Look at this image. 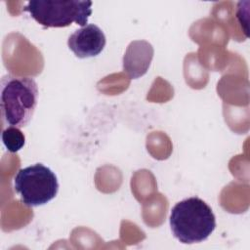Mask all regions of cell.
I'll return each mask as SVG.
<instances>
[{
  "label": "cell",
  "instance_id": "obj_1",
  "mask_svg": "<svg viewBox=\"0 0 250 250\" xmlns=\"http://www.w3.org/2000/svg\"><path fill=\"white\" fill-rule=\"evenodd\" d=\"M2 126L22 128L31 120L38 103V86L33 78L6 74L1 78Z\"/></svg>",
  "mask_w": 250,
  "mask_h": 250
},
{
  "label": "cell",
  "instance_id": "obj_2",
  "mask_svg": "<svg viewBox=\"0 0 250 250\" xmlns=\"http://www.w3.org/2000/svg\"><path fill=\"white\" fill-rule=\"evenodd\" d=\"M169 222L174 236L184 244L202 242L216 229L211 207L197 196L176 203L171 209Z\"/></svg>",
  "mask_w": 250,
  "mask_h": 250
},
{
  "label": "cell",
  "instance_id": "obj_3",
  "mask_svg": "<svg viewBox=\"0 0 250 250\" xmlns=\"http://www.w3.org/2000/svg\"><path fill=\"white\" fill-rule=\"evenodd\" d=\"M92 1L80 0H31L23 11L44 28L66 27L72 22L83 27L92 15Z\"/></svg>",
  "mask_w": 250,
  "mask_h": 250
},
{
  "label": "cell",
  "instance_id": "obj_4",
  "mask_svg": "<svg viewBox=\"0 0 250 250\" xmlns=\"http://www.w3.org/2000/svg\"><path fill=\"white\" fill-rule=\"evenodd\" d=\"M14 188L25 206L37 207L56 197L59 182L49 167L35 163L18 171L14 178Z\"/></svg>",
  "mask_w": 250,
  "mask_h": 250
},
{
  "label": "cell",
  "instance_id": "obj_5",
  "mask_svg": "<svg viewBox=\"0 0 250 250\" xmlns=\"http://www.w3.org/2000/svg\"><path fill=\"white\" fill-rule=\"evenodd\" d=\"M106 43L104 31L96 24L89 23L75 30L67 40L69 50L79 59L100 55Z\"/></svg>",
  "mask_w": 250,
  "mask_h": 250
},
{
  "label": "cell",
  "instance_id": "obj_6",
  "mask_svg": "<svg viewBox=\"0 0 250 250\" xmlns=\"http://www.w3.org/2000/svg\"><path fill=\"white\" fill-rule=\"evenodd\" d=\"M152 45L146 40L132 41L123 56V70L130 79H137L145 75L153 59Z\"/></svg>",
  "mask_w": 250,
  "mask_h": 250
},
{
  "label": "cell",
  "instance_id": "obj_7",
  "mask_svg": "<svg viewBox=\"0 0 250 250\" xmlns=\"http://www.w3.org/2000/svg\"><path fill=\"white\" fill-rule=\"evenodd\" d=\"M2 142L8 151L15 153L23 147L25 137L20 128L9 126L2 131Z\"/></svg>",
  "mask_w": 250,
  "mask_h": 250
}]
</instances>
